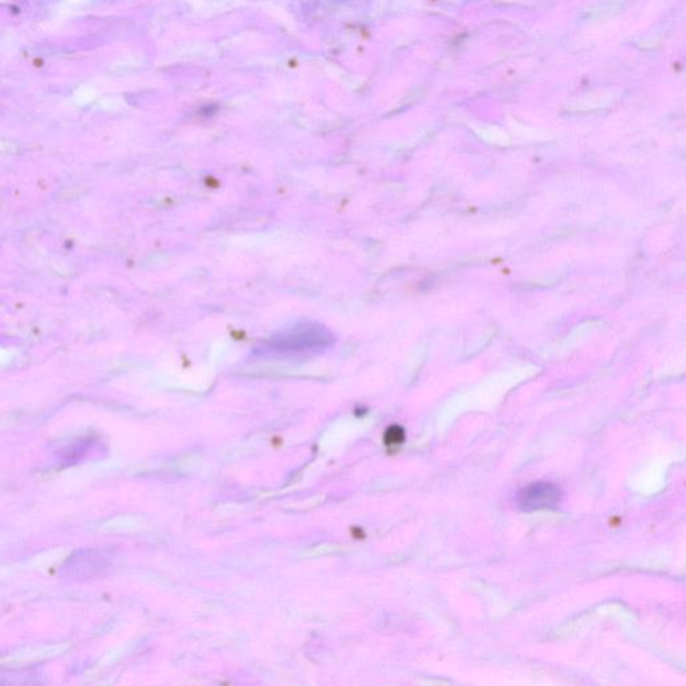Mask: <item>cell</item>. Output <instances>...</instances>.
Here are the masks:
<instances>
[{
	"label": "cell",
	"instance_id": "6da1fadb",
	"mask_svg": "<svg viewBox=\"0 0 686 686\" xmlns=\"http://www.w3.org/2000/svg\"><path fill=\"white\" fill-rule=\"evenodd\" d=\"M562 492L551 483H535L516 495V506L524 512L551 510L559 506Z\"/></svg>",
	"mask_w": 686,
	"mask_h": 686
},
{
	"label": "cell",
	"instance_id": "7a4b0ae2",
	"mask_svg": "<svg viewBox=\"0 0 686 686\" xmlns=\"http://www.w3.org/2000/svg\"><path fill=\"white\" fill-rule=\"evenodd\" d=\"M326 331L317 329L302 330L298 333L286 335L285 338L275 339L274 345L268 349L274 350H303L314 349L326 345L329 341Z\"/></svg>",
	"mask_w": 686,
	"mask_h": 686
}]
</instances>
